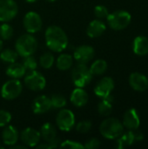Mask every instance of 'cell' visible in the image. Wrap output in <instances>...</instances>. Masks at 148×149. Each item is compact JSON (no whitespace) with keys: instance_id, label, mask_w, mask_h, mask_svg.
Returning <instances> with one entry per match:
<instances>
[{"instance_id":"cell-3","label":"cell","mask_w":148,"mask_h":149,"mask_svg":"<svg viewBox=\"0 0 148 149\" xmlns=\"http://www.w3.org/2000/svg\"><path fill=\"white\" fill-rule=\"evenodd\" d=\"M101 135L108 140L118 139L124 132L123 124L115 118H108L103 120L99 127Z\"/></svg>"},{"instance_id":"cell-30","label":"cell","mask_w":148,"mask_h":149,"mask_svg":"<svg viewBox=\"0 0 148 149\" xmlns=\"http://www.w3.org/2000/svg\"><path fill=\"white\" fill-rule=\"evenodd\" d=\"M50 99H51V107L54 109H62L67 104L66 99L63 95L58 94V93L53 94Z\"/></svg>"},{"instance_id":"cell-26","label":"cell","mask_w":148,"mask_h":149,"mask_svg":"<svg viewBox=\"0 0 148 149\" xmlns=\"http://www.w3.org/2000/svg\"><path fill=\"white\" fill-rule=\"evenodd\" d=\"M92 75H102L107 70V63L104 59L95 60L89 67Z\"/></svg>"},{"instance_id":"cell-14","label":"cell","mask_w":148,"mask_h":149,"mask_svg":"<svg viewBox=\"0 0 148 149\" xmlns=\"http://www.w3.org/2000/svg\"><path fill=\"white\" fill-rule=\"evenodd\" d=\"M51 99L45 95H39L35 98L31 104L32 112L35 114H44L51 109Z\"/></svg>"},{"instance_id":"cell-2","label":"cell","mask_w":148,"mask_h":149,"mask_svg":"<svg viewBox=\"0 0 148 149\" xmlns=\"http://www.w3.org/2000/svg\"><path fill=\"white\" fill-rule=\"evenodd\" d=\"M38 48V41L31 33L21 35L15 43V50L20 57L33 55Z\"/></svg>"},{"instance_id":"cell-40","label":"cell","mask_w":148,"mask_h":149,"mask_svg":"<svg viewBox=\"0 0 148 149\" xmlns=\"http://www.w3.org/2000/svg\"><path fill=\"white\" fill-rule=\"evenodd\" d=\"M26 3H34V2H36L37 0H24Z\"/></svg>"},{"instance_id":"cell-27","label":"cell","mask_w":148,"mask_h":149,"mask_svg":"<svg viewBox=\"0 0 148 149\" xmlns=\"http://www.w3.org/2000/svg\"><path fill=\"white\" fill-rule=\"evenodd\" d=\"M18 54L16 52V50L12 49H4L0 52V59L7 64L14 63L18 58Z\"/></svg>"},{"instance_id":"cell-5","label":"cell","mask_w":148,"mask_h":149,"mask_svg":"<svg viewBox=\"0 0 148 149\" xmlns=\"http://www.w3.org/2000/svg\"><path fill=\"white\" fill-rule=\"evenodd\" d=\"M109 26L115 30L120 31L126 28L131 23V14L126 10H116L106 17Z\"/></svg>"},{"instance_id":"cell-29","label":"cell","mask_w":148,"mask_h":149,"mask_svg":"<svg viewBox=\"0 0 148 149\" xmlns=\"http://www.w3.org/2000/svg\"><path fill=\"white\" fill-rule=\"evenodd\" d=\"M14 35V30L13 27L6 23H3L0 25V38L2 40H9Z\"/></svg>"},{"instance_id":"cell-17","label":"cell","mask_w":148,"mask_h":149,"mask_svg":"<svg viewBox=\"0 0 148 149\" xmlns=\"http://www.w3.org/2000/svg\"><path fill=\"white\" fill-rule=\"evenodd\" d=\"M123 125L129 130H136L140 125V120L138 112L134 108H131L126 112L123 117Z\"/></svg>"},{"instance_id":"cell-19","label":"cell","mask_w":148,"mask_h":149,"mask_svg":"<svg viewBox=\"0 0 148 149\" xmlns=\"http://www.w3.org/2000/svg\"><path fill=\"white\" fill-rule=\"evenodd\" d=\"M89 97L87 93L82 87H76L71 93L70 100L76 107H83L88 102Z\"/></svg>"},{"instance_id":"cell-37","label":"cell","mask_w":148,"mask_h":149,"mask_svg":"<svg viewBox=\"0 0 148 149\" xmlns=\"http://www.w3.org/2000/svg\"><path fill=\"white\" fill-rule=\"evenodd\" d=\"M47 143L49 144L50 149L57 148H59V145H60V143H61V141L57 137V138H55L54 140H52L51 141L47 142Z\"/></svg>"},{"instance_id":"cell-6","label":"cell","mask_w":148,"mask_h":149,"mask_svg":"<svg viewBox=\"0 0 148 149\" xmlns=\"http://www.w3.org/2000/svg\"><path fill=\"white\" fill-rule=\"evenodd\" d=\"M24 83L28 89L34 92H39L44 89L46 86V79L41 72L32 70L26 72Z\"/></svg>"},{"instance_id":"cell-38","label":"cell","mask_w":148,"mask_h":149,"mask_svg":"<svg viewBox=\"0 0 148 149\" xmlns=\"http://www.w3.org/2000/svg\"><path fill=\"white\" fill-rule=\"evenodd\" d=\"M35 148L38 149H50L49 144H48L47 142H45V143H40V142H39Z\"/></svg>"},{"instance_id":"cell-22","label":"cell","mask_w":148,"mask_h":149,"mask_svg":"<svg viewBox=\"0 0 148 149\" xmlns=\"http://www.w3.org/2000/svg\"><path fill=\"white\" fill-rule=\"evenodd\" d=\"M40 135L41 139H43L45 142H50L55 138H57V129L55 126H53L50 122H46L41 126L40 128Z\"/></svg>"},{"instance_id":"cell-43","label":"cell","mask_w":148,"mask_h":149,"mask_svg":"<svg viewBox=\"0 0 148 149\" xmlns=\"http://www.w3.org/2000/svg\"><path fill=\"white\" fill-rule=\"evenodd\" d=\"M46 1H48V2H50V3H52V2H54V1H56V0H46Z\"/></svg>"},{"instance_id":"cell-36","label":"cell","mask_w":148,"mask_h":149,"mask_svg":"<svg viewBox=\"0 0 148 149\" xmlns=\"http://www.w3.org/2000/svg\"><path fill=\"white\" fill-rule=\"evenodd\" d=\"M100 146V141L97 138H92L88 140L85 144H84V148L87 149H95L98 148Z\"/></svg>"},{"instance_id":"cell-28","label":"cell","mask_w":148,"mask_h":149,"mask_svg":"<svg viewBox=\"0 0 148 149\" xmlns=\"http://www.w3.org/2000/svg\"><path fill=\"white\" fill-rule=\"evenodd\" d=\"M55 63V58L51 52H46L43 53L39 58V65L44 69H50Z\"/></svg>"},{"instance_id":"cell-21","label":"cell","mask_w":148,"mask_h":149,"mask_svg":"<svg viewBox=\"0 0 148 149\" xmlns=\"http://www.w3.org/2000/svg\"><path fill=\"white\" fill-rule=\"evenodd\" d=\"M26 69L24 68V65L18 62H14L10 64L5 71V73L10 79H19L23 78L26 73Z\"/></svg>"},{"instance_id":"cell-33","label":"cell","mask_w":148,"mask_h":149,"mask_svg":"<svg viewBox=\"0 0 148 149\" xmlns=\"http://www.w3.org/2000/svg\"><path fill=\"white\" fill-rule=\"evenodd\" d=\"M92 122L90 120H81L77 125H75L76 131L80 134H85L89 132L92 128Z\"/></svg>"},{"instance_id":"cell-4","label":"cell","mask_w":148,"mask_h":149,"mask_svg":"<svg viewBox=\"0 0 148 149\" xmlns=\"http://www.w3.org/2000/svg\"><path fill=\"white\" fill-rule=\"evenodd\" d=\"M92 79V74L86 64L78 63L72 71V80L76 87L84 88L90 84Z\"/></svg>"},{"instance_id":"cell-41","label":"cell","mask_w":148,"mask_h":149,"mask_svg":"<svg viewBox=\"0 0 148 149\" xmlns=\"http://www.w3.org/2000/svg\"><path fill=\"white\" fill-rule=\"evenodd\" d=\"M3 50V41H2V39L0 38V52Z\"/></svg>"},{"instance_id":"cell-25","label":"cell","mask_w":148,"mask_h":149,"mask_svg":"<svg viewBox=\"0 0 148 149\" xmlns=\"http://www.w3.org/2000/svg\"><path fill=\"white\" fill-rule=\"evenodd\" d=\"M73 65V57L68 53L60 54L56 62V66L60 71H67Z\"/></svg>"},{"instance_id":"cell-42","label":"cell","mask_w":148,"mask_h":149,"mask_svg":"<svg viewBox=\"0 0 148 149\" xmlns=\"http://www.w3.org/2000/svg\"><path fill=\"white\" fill-rule=\"evenodd\" d=\"M4 147H5V146H4L3 144H2V143L0 142V149H3V148H4Z\"/></svg>"},{"instance_id":"cell-11","label":"cell","mask_w":148,"mask_h":149,"mask_svg":"<svg viewBox=\"0 0 148 149\" xmlns=\"http://www.w3.org/2000/svg\"><path fill=\"white\" fill-rule=\"evenodd\" d=\"M19 139L27 148H35L41 140L40 132L33 127H26L19 134Z\"/></svg>"},{"instance_id":"cell-35","label":"cell","mask_w":148,"mask_h":149,"mask_svg":"<svg viewBox=\"0 0 148 149\" xmlns=\"http://www.w3.org/2000/svg\"><path fill=\"white\" fill-rule=\"evenodd\" d=\"M94 14L99 19H102V18H106L109 12H108V9L106 6L97 5L94 8Z\"/></svg>"},{"instance_id":"cell-9","label":"cell","mask_w":148,"mask_h":149,"mask_svg":"<svg viewBox=\"0 0 148 149\" xmlns=\"http://www.w3.org/2000/svg\"><path fill=\"white\" fill-rule=\"evenodd\" d=\"M23 24L28 33L33 34L41 31L43 26V20L38 13L35 11H29L24 17Z\"/></svg>"},{"instance_id":"cell-39","label":"cell","mask_w":148,"mask_h":149,"mask_svg":"<svg viewBox=\"0 0 148 149\" xmlns=\"http://www.w3.org/2000/svg\"><path fill=\"white\" fill-rule=\"evenodd\" d=\"M27 148V147L26 146H24V144L23 145H17V144H15V145H13V146H11L10 147V149H26Z\"/></svg>"},{"instance_id":"cell-24","label":"cell","mask_w":148,"mask_h":149,"mask_svg":"<svg viewBox=\"0 0 148 149\" xmlns=\"http://www.w3.org/2000/svg\"><path fill=\"white\" fill-rule=\"evenodd\" d=\"M113 97L110 94L106 98H103L102 100L98 105V112L102 116H108L113 111Z\"/></svg>"},{"instance_id":"cell-31","label":"cell","mask_w":148,"mask_h":149,"mask_svg":"<svg viewBox=\"0 0 148 149\" xmlns=\"http://www.w3.org/2000/svg\"><path fill=\"white\" fill-rule=\"evenodd\" d=\"M22 64L24 65V68L26 69L27 72L36 70L37 67H38V62H37V60H36V58H34L33 55L24 57Z\"/></svg>"},{"instance_id":"cell-1","label":"cell","mask_w":148,"mask_h":149,"mask_svg":"<svg viewBox=\"0 0 148 149\" xmlns=\"http://www.w3.org/2000/svg\"><path fill=\"white\" fill-rule=\"evenodd\" d=\"M46 46L54 52H61L66 49L69 40L65 31L59 26L51 25L44 33Z\"/></svg>"},{"instance_id":"cell-7","label":"cell","mask_w":148,"mask_h":149,"mask_svg":"<svg viewBox=\"0 0 148 149\" xmlns=\"http://www.w3.org/2000/svg\"><path fill=\"white\" fill-rule=\"evenodd\" d=\"M23 91V86L19 79H11L7 80L1 87V96L6 100L17 99Z\"/></svg>"},{"instance_id":"cell-8","label":"cell","mask_w":148,"mask_h":149,"mask_svg":"<svg viewBox=\"0 0 148 149\" xmlns=\"http://www.w3.org/2000/svg\"><path fill=\"white\" fill-rule=\"evenodd\" d=\"M56 124L58 128H59V130L61 131H71L76 125L75 115L72 111L66 108H62L57 114Z\"/></svg>"},{"instance_id":"cell-20","label":"cell","mask_w":148,"mask_h":149,"mask_svg":"<svg viewBox=\"0 0 148 149\" xmlns=\"http://www.w3.org/2000/svg\"><path fill=\"white\" fill-rule=\"evenodd\" d=\"M106 26L103 21L99 19H94L89 23L86 29V34L89 38H94L101 36L106 31Z\"/></svg>"},{"instance_id":"cell-15","label":"cell","mask_w":148,"mask_h":149,"mask_svg":"<svg viewBox=\"0 0 148 149\" xmlns=\"http://www.w3.org/2000/svg\"><path fill=\"white\" fill-rule=\"evenodd\" d=\"M2 142L4 146L11 147L17 143L19 139V133L17 129L10 125H7L2 131Z\"/></svg>"},{"instance_id":"cell-13","label":"cell","mask_w":148,"mask_h":149,"mask_svg":"<svg viewBox=\"0 0 148 149\" xmlns=\"http://www.w3.org/2000/svg\"><path fill=\"white\" fill-rule=\"evenodd\" d=\"M114 88V81L110 77H105L100 79L94 87V93L96 96L103 99L111 94Z\"/></svg>"},{"instance_id":"cell-23","label":"cell","mask_w":148,"mask_h":149,"mask_svg":"<svg viewBox=\"0 0 148 149\" xmlns=\"http://www.w3.org/2000/svg\"><path fill=\"white\" fill-rule=\"evenodd\" d=\"M133 52L139 56L148 53V38L144 36H138L133 41Z\"/></svg>"},{"instance_id":"cell-18","label":"cell","mask_w":148,"mask_h":149,"mask_svg":"<svg viewBox=\"0 0 148 149\" xmlns=\"http://www.w3.org/2000/svg\"><path fill=\"white\" fill-rule=\"evenodd\" d=\"M129 84L135 91L143 92L148 88V79L140 72H133L129 77Z\"/></svg>"},{"instance_id":"cell-16","label":"cell","mask_w":148,"mask_h":149,"mask_svg":"<svg viewBox=\"0 0 148 149\" xmlns=\"http://www.w3.org/2000/svg\"><path fill=\"white\" fill-rule=\"evenodd\" d=\"M118 139L117 148L121 149L133 145L136 141H141L143 139V134L140 132H134L131 130L126 134H122Z\"/></svg>"},{"instance_id":"cell-10","label":"cell","mask_w":148,"mask_h":149,"mask_svg":"<svg viewBox=\"0 0 148 149\" xmlns=\"http://www.w3.org/2000/svg\"><path fill=\"white\" fill-rule=\"evenodd\" d=\"M18 12L17 3L14 0H0V22L12 20Z\"/></svg>"},{"instance_id":"cell-32","label":"cell","mask_w":148,"mask_h":149,"mask_svg":"<svg viewBox=\"0 0 148 149\" xmlns=\"http://www.w3.org/2000/svg\"><path fill=\"white\" fill-rule=\"evenodd\" d=\"M59 148H69V149H82L85 148L84 145L81 144L79 141H72V140H66L64 141H61Z\"/></svg>"},{"instance_id":"cell-12","label":"cell","mask_w":148,"mask_h":149,"mask_svg":"<svg viewBox=\"0 0 148 149\" xmlns=\"http://www.w3.org/2000/svg\"><path fill=\"white\" fill-rule=\"evenodd\" d=\"M95 55L94 48L88 45H82L78 46L73 52V58L77 63L87 64L90 62Z\"/></svg>"},{"instance_id":"cell-34","label":"cell","mask_w":148,"mask_h":149,"mask_svg":"<svg viewBox=\"0 0 148 149\" xmlns=\"http://www.w3.org/2000/svg\"><path fill=\"white\" fill-rule=\"evenodd\" d=\"M11 114L6 110H0V127H4L9 125L11 120Z\"/></svg>"}]
</instances>
